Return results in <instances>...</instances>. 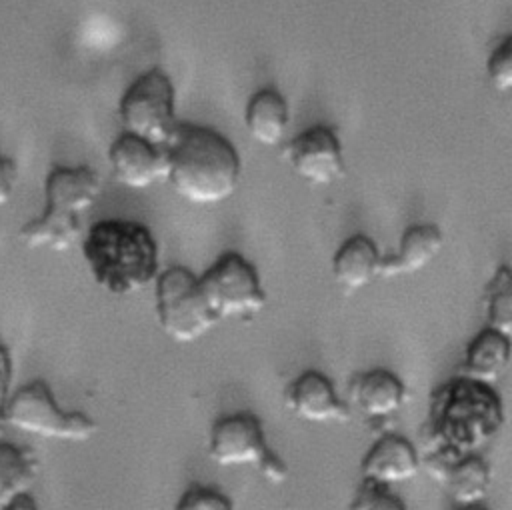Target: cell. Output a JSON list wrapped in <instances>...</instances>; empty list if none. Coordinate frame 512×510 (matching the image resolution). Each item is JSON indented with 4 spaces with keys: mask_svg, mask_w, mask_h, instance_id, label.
<instances>
[{
    "mask_svg": "<svg viewBox=\"0 0 512 510\" xmlns=\"http://www.w3.org/2000/svg\"><path fill=\"white\" fill-rule=\"evenodd\" d=\"M208 456L220 466H254L270 484L288 478L284 460L266 444L262 422L252 412L220 416L210 428Z\"/></svg>",
    "mask_w": 512,
    "mask_h": 510,
    "instance_id": "52a82bcc",
    "label": "cell"
},
{
    "mask_svg": "<svg viewBox=\"0 0 512 510\" xmlns=\"http://www.w3.org/2000/svg\"><path fill=\"white\" fill-rule=\"evenodd\" d=\"M404 400V382L384 368L358 374L350 384V402L368 418H388L402 408Z\"/></svg>",
    "mask_w": 512,
    "mask_h": 510,
    "instance_id": "9a60e30c",
    "label": "cell"
},
{
    "mask_svg": "<svg viewBox=\"0 0 512 510\" xmlns=\"http://www.w3.org/2000/svg\"><path fill=\"white\" fill-rule=\"evenodd\" d=\"M380 262L374 240L366 234H352L332 256V274L344 290L356 292L380 276Z\"/></svg>",
    "mask_w": 512,
    "mask_h": 510,
    "instance_id": "e0dca14e",
    "label": "cell"
},
{
    "mask_svg": "<svg viewBox=\"0 0 512 510\" xmlns=\"http://www.w3.org/2000/svg\"><path fill=\"white\" fill-rule=\"evenodd\" d=\"M292 172L318 186L332 184L344 176V156L334 128L316 124L296 134L284 148Z\"/></svg>",
    "mask_w": 512,
    "mask_h": 510,
    "instance_id": "9c48e42d",
    "label": "cell"
},
{
    "mask_svg": "<svg viewBox=\"0 0 512 510\" xmlns=\"http://www.w3.org/2000/svg\"><path fill=\"white\" fill-rule=\"evenodd\" d=\"M488 80L498 92L512 88V36H504L490 52L486 60Z\"/></svg>",
    "mask_w": 512,
    "mask_h": 510,
    "instance_id": "7402d4cb",
    "label": "cell"
},
{
    "mask_svg": "<svg viewBox=\"0 0 512 510\" xmlns=\"http://www.w3.org/2000/svg\"><path fill=\"white\" fill-rule=\"evenodd\" d=\"M108 162L118 184L142 190L168 176L166 148L154 146L134 134H120L108 148Z\"/></svg>",
    "mask_w": 512,
    "mask_h": 510,
    "instance_id": "30bf717a",
    "label": "cell"
},
{
    "mask_svg": "<svg viewBox=\"0 0 512 510\" xmlns=\"http://www.w3.org/2000/svg\"><path fill=\"white\" fill-rule=\"evenodd\" d=\"M178 510H232V502L218 490L206 486L188 488L176 504Z\"/></svg>",
    "mask_w": 512,
    "mask_h": 510,
    "instance_id": "603a6c76",
    "label": "cell"
},
{
    "mask_svg": "<svg viewBox=\"0 0 512 510\" xmlns=\"http://www.w3.org/2000/svg\"><path fill=\"white\" fill-rule=\"evenodd\" d=\"M418 454L404 436L386 434L378 438L360 462L362 478L384 484L406 482L418 474Z\"/></svg>",
    "mask_w": 512,
    "mask_h": 510,
    "instance_id": "7c38bea8",
    "label": "cell"
},
{
    "mask_svg": "<svg viewBox=\"0 0 512 510\" xmlns=\"http://www.w3.org/2000/svg\"><path fill=\"white\" fill-rule=\"evenodd\" d=\"M510 352V336L486 326L468 342L464 362L456 374L472 382L494 384L508 370Z\"/></svg>",
    "mask_w": 512,
    "mask_h": 510,
    "instance_id": "4fadbf2b",
    "label": "cell"
},
{
    "mask_svg": "<svg viewBox=\"0 0 512 510\" xmlns=\"http://www.w3.org/2000/svg\"><path fill=\"white\" fill-rule=\"evenodd\" d=\"M118 112L124 132L166 148L180 122L170 76L160 66L142 72L122 94Z\"/></svg>",
    "mask_w": 512,
    "mask_h": 510,
    "instance_id": "5b68a950",
    "label": "cell"
},
{
    "mask_svg": "<svg viewBox=\"0 0 512 510\" xmlns=\"http://www.w3.org/2000/svg\"><path fill=\"white\" fill-rule=\"evenodd\" d=\"M80 242L94 282L114 296L138 292L158 276V242L140 222L98 220Z\"/></svg>",
    "mask_w": 512,
    "mask_h": 510,
    "instance_id": "7a4b0ae2",
    "label": "cell"
},
{
    "mask_svg": "<svg viewBox=\"0 0 512 510\" xmlns=\"http://www.w3.org/2000/svg\"><path fill=\"white\" fill-rule=\"evenodd\" d=\"M166 156V180L190 204L224 202L240 184V156L232 142L214 128L178 122Z\"/></svg>",
    "mask_w": 512,
    "mask_h": 510,
    "instance_id": "6da1fadb",
    "label": "cell"
},
{
    "mask_svg": "<svg viewBox=\"0 0 512 510\" xmlns=\"http://www.w3.org/2000/svg\"><path fill=\"white\" fill-rule=\"evenodd\" d=\"M352 510H404V502L390 492V484L364 478L352 504Z\"/></svg>",
    "mask_w": 512,
    "mask_h": 510,
    "instance_id": "44dd1931",
    "label": "cell"
},
{
    "mask_svg": "<svg viewBox=\"0 0 512 510\" xmlns=\"http://www.w3.org/2000/svg\"><path fill=\"white\" fill-rule=\"evenodd\" d=\"M100 194V178L90 166H54L44 180V212L18 230L26 248L64 252L84 234L86 214Z\"/></svg>",
    "mask_w": 512,
    "mask_h": 510,
    "instance_id": "3957f363",
    "label": "cell"
},
{
    "mask_svg": "<svg viewBox=\"0 0 512 510\" xmlns=\"http://www.w3.org/2000/svg\"><path fill=\"white\" fill-rule=\"evenodd\" d=\"M202 294L222 322L226 318L250 320L266 308V292L258 270L238 252L220 254L212 266L198 276Z\"/></svg>",
    "mask_w": 512,
    "mask_h": 510,
    "instance_id": "ba28073f",
    "label": "cell"
},
{
    "mask_svg": "<svg viewBox=\"0 0 512 510\" xmlns=\"http://www.w3.org/2000/svg\"><path fill=\"white\" fill-rule=\"evenodd\" d=\"M18 168L12 158L0 154V208L10 202L14 188H16Z\"/></svg>",
    "mask_w": 512,
    "mask_h": 510,
    "instance_id": "d4e9b609",
    "label": "cell"
},
{
    "mask_svg": "<svg viewBox=\"0 0 512 510\" xmlns=\"http://www.w3.org/2000/svg\"><path fill=\"white\" fill-rule=\"evenodd\" d=\"M10 384H12V356L8 346L0 340V438L4 432V412H6V404L10 398Z\"/></svg>",
    "mask_w": 512,
    "mask_h": 510,
    "instance_id": "cb8c5ba5",
    "label": "cell"
},
{
    "mask_svg": "<svg viewBox=\"0 0 512 510\" xmlns=\"http://www.w3.org/2000/svg\"><path fill=\"white\" fill-rule=\"evenodd\" d=\"M154 298L158 324L174 342H196L220 322L202 294L198 276L186 266H170L158 274Z\"/></svg>",
    "mask_w": 512,
    "mask_h": 510,
    "instance_id": "8992f818",
    "label": "cell"
},
{
    "mask_svg": "<svg viewBox=\"0 0 512 510\" xmlns=\"http://www.w3.org/2000/svg\"><path fill=\"white\" fill-rule=\"evenodd\" d=\"M36 456L0 438V510L36 508L30 502V488L38 478Z\"/></svg>",
    "mask_w": 512,
    "mask_h": 510,
    "instance_id": "5bb4252c",
    "label": "cell"
},
{
    "mask_svg": "<svg viewBox=\"0 0 512 510\" xmlns=\"http://www.w3.org/2000/svg\"><path fill=\"white\" fill-rule=\"evenodd\" d=\"M486 320L490 328L512 334V272L502 264L486 286Z\"/></svg>",
    "mask_w": 512,
    "mask_h": 510,
    "instance_id": "ffe728a7",
    "label": "cell"
},
{
    "mask_svg": "<svg viewBox=\"0 0 512 510\" xmlns=\"http://www.w3.org/2000/svg\"><path fill=\"white\" fill-rule=\"evenodd\" d=\"M244 124L254 142L260 146H278L290 124L286 98L272 86L256 90L244 110Z\"/></svg>",
    "mask_w": 512,
    "mask_h": 510,
    "instance_id": "ac0fdd59",
    "label": "cell"
},
{
    "mask_svg": "<svg viewBox=\"0 0 512 510\" xmlns=\"http://www.w3.org/2000/svg\"><path fill=\"white\" fill-rule=\"evenodd\" d=\"M448 492L462 506L484 500L490 486L488 464L480 456H466L446 472Z\"/></svg>",
    "mask_w": 512,
    "mask_h": 510,
    "instance_id": "d6986e66",
    "label": "cell"
},
{
    "mask_svg": "<svg viewBox=\"0 0 512 510\" xmlns=\"http://www.w3.org/2000/svg\"><path fill=\"white\" fill-rule=\"evenodd\" d=\"M444 236L436 224H412L402 232L396 254L382 258L380 276L394 278L426 268L442 250Z\"/></svg>",
    "mask_w": 512,
    "mask_h": 510,
    "instance_id": "2e32d148",
    "label": "cell"
},
{
    "mask_svg": "<svg viewBox=\"0 0 512 510\" xmlns=\"http://www.w3.org/2000/svg\"><path fill=\"white\" fill-rule=\"evenodd\" d=\"M4 422L26 434L68 442L90 440L98 430V424L88 414L62 410L50 384L42 378L30 380L10 394Z\"/></svg>",
    "mask_w": 512,
    "mask_h": 510,
    "instance_id": "277c9868",
    "label": "cell"
},
{
    "mask_svg": "<svg viewBox=\"0 0 512 510\" xmlns=\"http://www.w3.org/2000/svg\"><path fill=\"white\" fill-rule=\"evenodd\" d=\"M284 400L286 408L304 422L326 424L350 418V410L338 398L330 378L318 370H306L294 378L286 388Z\"/></svg>",
    "mask_w": 512,
    "mask_h": 510,
    "instance_id": "8fae6325",
    "label": "cell"
}]
</instances>
